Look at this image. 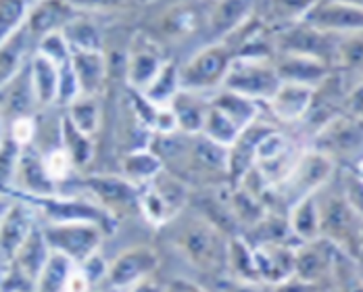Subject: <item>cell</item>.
<instances>
[{
	"instance_id": "c3c4849f",
	"label": "cell",
	"mask_w": 363,
	"mask_h": 292,
	"mask_svg": "<svg viewBox=\"0 0 363 292\" xmlns=\"http://www.w3.org/2000/svg\"><path fill=\"white\" fill-rule=\"evenodd\" d=\"M9 136L19 146L34 145L36 138V121L32 115H23V117H15L11 123V132Z\"/></svg>"
},
{
	"instance_id": "603a6c76",
	"label": "cell",
	"mask_w": 363,
	"mask_h": 292,
	"mask_svg": "<svg viewBox=\"0 0 363 292\" xmlns=\"http://www.w3.org/2000/svg\"><path fill=\"white\" fill-rule=\"evenodd\" d=\"M72 69L79 92L101 96L107 77H109V63L103 50H72Z\"/></svg>"
},
{
	"instance_id": "4fadbf2b",
	"label": "cell",
	"mask_w": 363,
	"mask_h": 292,
	"mask_svg": "<svg viewBox=\"0 0 363 292\" xmlns=\"http://www.w3.org/2000/svg\"><path fill=\"white\" fill-rule=\"evenodd\" d=\"M159 267V255L150 247H132L115 257L107 269V282L113 291L121 292L146 278H150Z\"/></svg>"
},
{
	"instance_id": "83f0119b",
	"label": "cell",
	"mask_w": 363,
	"mask_h": 292,
	"mask_svg": "<svg viewBox=\"0 0 363 292\" xmlns=\"http://www.w3.org/2000/svg\"><path fill=\"white\" fill-rule=\"evenodd\" d=\"M211 105L219 109L230 121H234V125L242 132L247 125H251L261 117V103L251 101L242 94L230 92L225 88H219L218 92H213L211 96Z\"/></svg>"
},
{
	"instance_id": "5b68a950",
	"label": "cell",
	"mask_w": 363,
	"mask_h": 292,
	"mask_svg": "<svg viewBox=\"0 0 363 292\" xmlns=\"http://www.w3.org/2000/svg\"><path fill=\"white\" fill-rule=\"evenodd\" d=\"M232 61L234 52L223 42H211L203 46L180 67V90L201 94L218 92L223 86Z\"/></svg>"
},
{
	"instance_id": "4dcf8cb0",
	"label": "cell",
	"mask_w": 363,
	"mask_h": 292,
	"mask_svg": "<svg viewBox=\"0 0 363 292\" xmlns=\"http://www.w3.org/2000/svg\"><path fill=\"white\" fill-rule=\"evenodd\" d=\"M163 172L161 159L146 146V148H134L128 150V155L121 159V174L125 180L143 188L148 182H152Z\"/></svg>"
},
{
	"instance_id": "8d00e7d4",
	"label": "cell",
	"mask_w": 363,
	"mask_h": 292,
	"mask_svg": "<svg viewBox=\"0 0 363 292\" xmlns=\"http://www.w3.org/2000/svg\"><path fill=\"white\" fill-rule=\"evenodd\" d=\"M178 90H180V67L174 61H167L163 69L157 73V77L150 82V86L140 94L150 105L167 107Z\"/></svg>"
},
{
	"instance_id": "52a82bcc",
	"label": "cell",
	"mask_w": 363,
	"mask_h": 292,
	"mask_svg": "<svg viewBox=\"0 0 363 292\" xmlns=\"http://www.w3.org/2000/svg\"><path fill=\"white\" fill-rule=\"evenodd\" d=\"M282 79L276 72L274 59L234 57L221 88L265 105L276 94Z\"/></svg>"
},
{
	"instance_id": "1f68e13d",
	"label": "cell",
	"mask_w": 363,
	"mask_h": 292,
	"mask_svg": "<svg viewBox=\"0 0 363 292\" xmlns=\"http://www.w3.org/2000/svg\"><path fill=\"white\" fill-rule=\"evenodd\" d=\"M225 271H230V278L245 280V282H261L257 261H255L253 245L242 236H232L228 240V259H225Z\"/></svg>"
},
{
	"instance_id": "f546056e",
	"label": "cell",
	"mask_w": 363,
	"mask_h": 292,
	"mask_svg": "<svg viewBox=\"0 0 363 292\" xmlns=\"http://www.w3.org/2000/svg\"><path fill=\"white\" fill-rule=\"evenodd\" d=\"M30 77H32L38 107L57 105V96H59V67L52 61H48L44 55L36 52L30 59Z\"/></svg>"
},
{
	"instance_id": "9c48e42d",
	"label": "cell",
	"mask_w": 363,
	"mask_h": 292,
	"mask_svg": "<svg viewBox=\"0 0 363 292\" xmlns=\"http://www.w3.org/2000/svg\"><path fill=\"white\" fill-rule=\"evenodd\" d=\"M42 234L50 247V251L65 255L75 265H82L86 259L99 253L105 232L86 221H69V223H48L42 228Z\"/></svg>"
},
{
	"instance_id": "f1b7e54d",
	"label": "cell",
	"mask_w": 363,
	"mask_h": 292,
	"mask_svg": "<svg viewBox=\"0 0 363 292\" xmlns=\"http://www.w3.org/2000/svg\"><path fill=\"white\" fill-rule=\"evenodd\" d=\"M59 142H61V148L69 155L75 169H79V172L88 169V165L92 163L94 152H96L94 140H92V136L79 132L67 119V115H63L59 121Z\"/></svg>"
},
{
	"instance_id": "2e32d148",
	"label": "cell",
	"mask_w": 363,
	"mask_h": 292,
	"mask_svg": "<svg viewBox=\"0 0 363 292\" xmlns=\"http://www.w3.org/2000/svg\"><path fill=\"white\" fill-rule=\"evenodd\" d=\"M79 13L69 0H38L30 6L26 32L32 38H44L55 32H63Z\"/></svg>"
},
{
	"instance_id": "e0dca14e",
	"label": "cell",
	"mask_w": 363,
	"mask_h": 292,
	"mask_svg": "<svg viewBox=\"0 0 363 292\" xmlns=\"http://www.w3.org/2000/svg\"><path fill=\"white\" fill-rule=\"evenodd\" d=\"M13 186H17L21 196H48L57 192V184L46 174L44 155L34 145L23 146Z\"/></svg>"
},
{
	"instance_id": "db71d44e",
	"label": "cell",
	"mask_w": 363,
	"mask_h": 292,
	"mask_svg": "<svg viewBox=\"0 0 363 292\" xmlns=\"http://www.w3.org/2000/svg\"><path fill=\"white\" fill-rule=\"evenodd\" d=\"M163 292H207L203 286H199V284H194V282H190V280H172Z\"/></svg>"
},
{
	"instance_id": "7c38bea8",
	"label": "cell",
	"mask_w": 363,
	"mask_h": 292,
	"mask_svg": "<svg viewBox=\"0 0 363 292\" xmlns=\"http://www.w3.org/2000/svg\"><path fill=\"white\" fill-rule=\"evenodd\" d=\"M303 21L332 36H349L363 32V6L342 0H318Z\"/></svg>"
},
{
	"instance_id": "9a60e30c",
	"label": "cell",
	"mask_w": 363,
	"mask_h": 292,
	"mask_svg": "<svg viewBox=\"0 0 363 292\" xmlns=\"http://www.w3.org/2000/svg\"><path fill=\"white\" fill-rule=\"evenodd\" d=\"M167 61L169 59H165L157 42L143 36L136 38L128 52V63H125V82L130 90L145 92Z\"/></svg>"
},
{
	"instance_id": "5bb4252c",
	"label": "cell",
	"mask_w": 363,
	"mask_h": 292,
	"mask_svg": "<svg viewBox=\"0 0 363 292\" xmlns=\"http://www.w3.org/2000/svg\"><path fill=\"white\" fill-rule=\"evenodd\" d=\"M338 249L328 242L326 238H315L309 242H301L294 249V276L298 280L311 284L330 282L334 261L338 257Z\"/></svg>"
},
{
	"instance_id": "d590c367",
	"label": "cell",
	"mask_w": 363,
	"mask_h": 292,
	"mask_svg": "<svg viewBox=\"0 0 363 292\" xmlns=\"http://www.w3.org/2000/svg\"><path fill=\"white\" fill-rule=\"evenodd\" d=\"M230 207H232V215L236 219V223L240 228H247V230L269 211L267 205L263 203V198H259L257 194L247 190L245 186H232V190H230Z\"/></svg>"
},
{
	"instance_id": "f907efd6",
	"label": "cell",
	"mask_w": 363,
	"mask_h": 292,
	"mask_svg": "<svg viewBox=\"0 0 363 292\" xmlns=\"http://www.w3.org/2000/svg\"><path fill=\"white\" fill-rule=\"evenodd\" d=\"M345 113L363 121V77L357 84H353L347 90V96H345Z\"/></svg>"
},
{
	"instance_id": "6da1fadb",
	"label": "cell",
	"mask_w": 363,
	"mask_h": 292,
	"mask_svg": "<svg viewBox=\"0 0 363 292\" xmlns=\"http://www.w3.org/2000/svg\"><path fill=\"white\" fill-rule=\"evenodd\" d=\"M336 172H338V167L328 159L326 155H322L313 148L303 150L301 157L296 159L294 167L291 169V174L282 182L269 188L265 192L263 201L269 211L286 215L292 205L320 192L330 180H334Z\"/></svg>"
},
{
	"instance_id": "9f6ffc18",
	"label": "cell",
	"mask_w": 363,
	"mask_h": 292,
	"mask_svg": "<svg viewBox=\"0 0 363 292\" xmlns=\"http://www.w3.org/2000/svg\"><path fill=\"white\" fill-rule=\"evenodd\" d=\"M11 198L6 196V192H0V219L4 218V213H6V209L11 207Z\"/></svg>"
},
{
	"instance_id": "74e56055",
	"label": "cell",
	"mask_w": 363,
	"mask_h": 292,
	"mask_svg": "<svg viewBox=\"0 0 363 292\" xmlns=\"http://www.w3.org/2000/svg\"><path fill=\"white\" fill-rule=\"evenodd\" d=\"M73 267H75V263L69 261L67 257L50 251V257H48L44 269L38 276L34 292H65Z\"/></svg>"
},
{
	"instance_id": "f35d334b",
	"label": "cell",
	"mask_w": 363,
	"mask_h": 292,
	"mask_svg": "<svg viewBox=\"0 0 363 292\" xmlns=\"http://www.w3.org/2000/svg\"><path fill=\"white\" fill-rule=\"evenodd\" d=\"M328 284L332 286V292H363V265L340 251Z\"/></svg>"
},
{
	"instance_id": "f6af8a7d",
	"label": "cell",
	"mask_w": 363,
	"mask_h": 292,
	"mask_svg": "<svg viewBox=\"0 0 363 292\" xmlns=\"http://www.w3.org/2000/svg\"><path fill=\"white\" fill-rule=\"evenodd\" d=\"M40 55H44L48 61H52L57 67H63L72 61V46L65 40L63 32H55L48 36L38 40V50Z\"/></svg>"
},
{
	"instance_id": "484cf974",
	"label": "cell",
	"mask_w": 363,
	"mask_h": 292,
	"mask_svg": "<svg viewBox=\"0 0 363 292\" xmlns=\"http://www.w3.org/2000/svg\"><path fill=\"white\" fill-rule=\"evenodd\" d=\"M0 90L4 92V111H2V115L9 113L15 119V117L32 115V109L38 107L32 77H30V63L23 65Z\"/></svg>"
},
{
	"instance_id": "681fc988",
	"label": "cell",
	"mask_w": 363,
	"mask_h": 292,
	"mask_svg": "<svg viewBox=\"0 0 363 292\" xmlns=\"http://www.w3.org/2000/svg\"><path fill=\"white\" fill-rule=\"evenodd\" d=\"M77 13H111L128 6L132 0H69Z\"/></svg>"
},
{
	"instance_id": "ba28073f",
	"label": "cell",
	"mask_w": 363,
	"mask_h": 292,
	"mask_svg": "<svg viewBox=\"0 0 363 292\" xmlns=\"http://www.w3.org/2000/svg\"><path fill=\"white\" fill-rule=\"evenodd\" d=\"M36 211L48 219V223H69V221H86L99 225L105 234H113L117 228V219L107 213L99 203L86 201L69 194H48V196H23Z\"/></svg>"
},
{
	"instance_id": "7bdbcfd3",
	"label": "cell",
	"mask_w": 363,
	"mask_h": 292,
	"mask_svg": "<svg viewBox=\"0 0 363 292\" xmlns=\"http://www.w3.org/2000/svg\"><path fill=\"white\" fill-rule=\"evenodd\" d=\"M196 19L199 13L196 9H190L186 4H180L172 11H167V15L163 17V34L172 38H182L196 32Z\"/></svg>"
},
{
	"instance_id": "30bf717a",
	"label": "cell",
	"mask_w": 363,
	"mask_h": 292,
	"mask_svg": "<svg viewBox=\"0 0 363 292\" xmlns=\"http://www.w3.org/2000/svg\"><path fill=\"white\" fill-rule=\"evenodd\" d=\"M272 40H274L276 52H291V55L318 59L332 67L340 36L320 32L313 26L298 21V23H292L282 30L272 32Z\"/></svg>"
},
{
	"instance_id": "44dd1931",
	"label": "cell",
	"mask_w": 363,
	"mask_h": 292,
	"mask_svg": "<svg viewBox=\"0 0 363 292\" xmlns=\"http://www.w3.org/2000/svg\"><path fill=\"white\" fill-rule=\"evenodd\" d=\"M259 278L267 286H276L294 276L296 245H263L253 247Z\"/></svg>"
},
{
	"instance_id": "8fae6325",
	"label": "cell",
	"mask_w": 363,
	"mask_h": 292,
	"mask_svg": "<svg viewBox=\"0 0 363 292\" xmlns=\"http://www.w3.org/2000/svg\"><path fill=\"white\" fill-rule=\"evenodd\" d=\"M82 186L88 190L92 201L99 203L117 221L125 215L140 213V188L123 176L92 174L82 180Z\"/></svg>"
},
{
	"instance_id": "8992f818",
	"label": "cell",
	"mask_w": 363,
	"mask_h": 292,
	"mask_svg": "<svg viewBox=\"0 0 363 292\" xmlns=\"http://www.w3.org/2000/svg\"><path fill=\"white\" fill-rule=\"evenodd\" d=\"M190 198V186L163 169L152 182L140 188V213L152 225L161 228L180 215Z\"/></svg>"
},
{
	"instance_id": "ab89813d",
	"label": "cell",
	"mask_w": 363,
	"mask_h": 292,
	"mask_svg": "<svg viewBox=\"0 0 363 292\" xmlns=\"http://www.w3.org/2000/svg\"><path fill=\"white\" fill-rule=\"evenodd\" d=\"M63 36L69 42L72 50H103L101 28L82 13L63 30Z\"/></svg>"
},
{
	"instance_id": "ee69618b",
	"label": "cell",
	"mask_w": 363,
	"mask_h": 292,
	"mask_svg": "<svg viewBox=\"0 0 363 292\" xmlns=\"http://www.w3.org/2000/svg\"><path fill=\"white\" fill-rule=\"evenodd\" d=\"M23 146H19L11 136H4L0 142V192H6L15 184L17 163Z\"/></svg>"
},
{
	"instance_id": "bcb514c9",
	"label": "cell",
	"mask_w": 363,
	"mask_h": 292,
	"mask_svg": "<svg viewBox=\"0 0 363 292\" xmlns=\"http://www.w3.org/2000/svg\"><path fill=\"white\" fill-rule=\"evenodd\" d=\"M44 167H46L48 178L55 184L65 182L69 178V174L75 169L72 159H69V155L61 146L59 148H52L50 152L44 155Z\"/></svg>"
},
{
	"instance_id": "277c9868",
	"label": "cell",
	"mask_w": 363,
	"mask_h": 292,
	"mask_svg": "<svg viewBox=\"0 0 363 292\" xmlns=\"http://www.w3.org/2000/svg\"><path fill=\"white\" fill-rule=\"evenodd\" d=\"M311 148L326 155L336 167L353 169L363 159V121L347 113L332 117L313 134Z\"/></svg>"
},
{
	"instance_id": "ffe728a7",
	"label": "cell",
	"mask_w": 363,
	"mask_h": 292,
	"mask_svg": "<svg viewBox=\"0 0 363 292\" xmlns=\"http://www.w3.org/2000/svg\"><path fill=\"white\" fill-rule=\"evenodd\" d=\"M259 0H216L209 11V34L223 42L257 13Z\"/></svg>"
},
{
	"instance_id": "b9f144b4",
	"label": "cell",
	"mask_w": 363,
	"mask_h": 292,
	"mask_svg": "<svg viewBox=\"0 0 363 292\" xmlns=\"http://www.w3.org/2000/svg\"><path fill=\"white\" fill-rule=\"evenodd\" d=\"M201 134H203L205 138H209L211 142H216V145L230 148V146L236 142L240 130L234 125V121H230L221 111L216 109V107L211 105L209 111H207V117H205V123H203Z\"/></svg>"
},
{
	"instance_id": "11a10c76",
	"label": "cell",
	"mask_w": 363,
	"mask_h": 292,
	"mask_svg": "<svg viewBox=\"0 0 363 292\" xmlns=\"http://www.w3.org/2000/svg\"><path fill=\"white\" fill-rule=\"evenodd\" d=\"M121 292H163V288L150 276V278H146L143 282H138V284H134V286H130V288H125V291Z\"/></svg>"
},
{
	"instance_id": "d6986e66",
	"label": "cell",
	"mask_w": 363,
	"mask_h": 292,
	"mask_svg": "<svg viewBox=\"0 0 363 292\" xmlns=\"http://www.w3.org/2000/svg\"><path fill=\"white\" fill-rule=\"evenodd\" d=\"M313 90L315 88L311 86L282 82L276 94L265 103V107L282 123H301L311 107Z\"/></svg>"
},
{
	"instance_id": "94428289",
	"label": "cell",
	"mask_w": 363,
	"mask_h": 292,
	"mask_svg": "<svg viewBox=\"0 0 363 292\" xmlns=\"http://www.w3.org/2000/svg\"><path fill=\"white\" fill-rule=\"evenodd\" d=\"M2 282H4V271H0V286H2Z\"/></svg>"
},
{
	"instance_id": "91938a15",
	"label": "cell",
	"mask_w": 363,
	"mask_h": 292,
	"mask_svg": "<svg viewBox=\"0 0 363 292\" xmlns=\"http://www.w3.org/2000/svg\"><path fill=\"white\" fill-rule=\"evenodd\" d=\"M351 172H355V174H357V176L363 180V159L357 163V165H355V167H353V169H351Z\"/></svg>"
},
{
	"instance_id": "ac0fdd59",
	"label": "cell",
	"mask_w": 363,
	"mask_h": 292,
	"mask_svg": "<svg viewBox=\"0 0 363 292\" xmlns=\"http://www.w3.org/2000/svg\"><path fill=\"white\" fill-rule=\"evenodd\" d=\"M34 207L19 198L13 201L6 209L4 218L0 219V253L11 261V257L17 253V249L26 242V238L36 228L34 223Z\"/></svg>"
},
{
	"instance_id": "7402d4cb",
	"label": "cell",
	"mask_w": 363,
	"mask_h": 292,
	"mask_svg": "<svg viewBox=\"0 0 363 292\" xmlns=\"http://www.w3.org/2000/svg\"><path fill=\"white\" fill-rule=\"evenodd\" d=\"M274 65L282 82L303 84L311 88H318L332 73V67L328 63L309 59V57H301V55H291V52H276Z\"/></svg>"
},
{
	"instance_id": "680465c9",
	"label": "cell",
	"mask_w": 363,
	"mask_h": 292,
	"mask_svg": "<svg viewBox=\"0 0 363 292\" xmlns=\"http://www.w3.org/2000/svg\"><path fill=\"white\" fill-rule=\"evenodd\" d=\"M4 136H6V134H4V115H2V111H0V142L4 140Z\"/></svg>"
},
{
	"instance_id": "836d02e7",
	"label": "cell",
	"mask_w": 363,
	"mask_h": 292,
	"mask_svg": "<svg viewBox=\"0 0 363 292\" xmlns=\"http://www.w3.org/2000/svg\"><path fill=\"white\" fill-rule=\"evenodd\" d=\"M67 119L72 121L73 125L92 136L99 134L101 130V121H103V107H101V96L94 94H79L73 103L67 105Z\"/></svg>"
},
{
	"instance_id": "4316f807",
	"label": "cell",
	"mask_w": 363,
	"mask_h": 292,
	"mask_svg": "<svg viewBox=\"0 0 363 292\" xmlns=\"http://www.w3.org/2000/svg\"><path fill=\"white\" fill-rule=\"evenodd\" d=\"M253 247L263 245H298L291 232V223L284 213L267 211L255 225L242 234Z\"/></svg>"
},
{
	"instance_id": "60d3db41",
	"label": "cell",
	"mask_w": 363,
	"mask_h": 292,
	"mask_svg": "<svg viewBox=\"0 0 363 292\" xmlns=\"http://www.w3.org/2000/svg\"><path fill=\"white\" fill-rule=\"evenodd\" d=\"M28 0H0V46L15 38L28 21Z\"/></svg>"
},
{
	"instance_id": "e575fe53",
	"label": "cell",
	"mask_w": 363,
	"mask_h": 292,
	"mask_svg": "<svg viewBox=\"0 0 363 292\" xmlns=\"http://www.w3.org/2000/svg\"><path fill=\"white\" fill-rule=\"evenodd\" d=\"M315 2L318 0H267V13L261 19L265 21L267 30L276 32L303 21Z\"/></svg>"
},
{
	"instance_id": "7dc6e473",
	"label": "cell",
	"mask_w": 363,
	"mask_h": 292,
	"mask_svg": "<svg viewBox=\"0 0 363 292\" xmlns=\"http://www.w3.org/2000/svg\"><path fill=\"white\" fill-rule=\"evenodd\" d=\"M340 192L347 198V203L351 205V209L363 219V180L351 169H342L340 172Z\"/></svg>"
},
{
	"instance_id": "3957f363",
	"label": "cell",
	"mask_w": 363,
	"mask_h": 292,
	"mask_svg": "<svg viewBox=\"0 0 363 292\" xmlns=\"http://www.w3.org/2000/svg\"><path fill=\"white\" fill-rule=\"evenodd\" d=\"M330 182L315 194L320 209V238H326L345 255L357 259L363 219L351 209L340 192V186L332 190Z\"/></svg>"
},
{
	"instance_id": "f5cc1de1",
	"label": "cell",
	"mask_w": 363,
	"mask_h": 292,
	"mask_svg": "<svg viewBox=\"0 0 363 292\" xmlns=\"http://www.w3.org/2000/svg\"><path fill=\"white\" fill-rule=\"evenodd\" d=\"M267 284L263 282H245V280H236V278H228L223 292H267Z\"/></svg>"
},
{
	"instance_id": "cb8c5ba5",
	"label": "cell",
	"mask_w": 363,
	"mask_h": 292,
	"mask_svg": "<svg viewBox=\"0 0 363 292\" xmlns=\"http://www.w3.org/2000/svg\"><path fill=\"white\" fill-rule=\"evenodd\" d=\"M176 117L178 132L184 134H201L207 111L211 107V96L190 90H178L172 103L167 105Z\"/></svg>"
},
{
	"instance_id": "816d5d0a",
	"label": "cell",
	"mask_w": 363,
	"mask_h": 292,
	"mask_svg": "<svg viewBox=\"0 0 363 292\" xmlns=\"http://www.w3.org/2000/svg\"><path fill=\"white\" fill-rule=\"evenodd\" d=\"M272 292H322V284H311V282H305V280H298L296 276H292L286 282L272 286Z\"/></svg>"
},
{
	"instance_id": "6f0895ef",
	"label": "cell",
	"mask_w": 363,
	"mask_h": 292,
	"mask_svg": "<svg viewBox=\"0 0 363 292\" xmlns=\"http://www.w3.org/2000/svg\"><path fill=\"white\" fill-rule=\"evenodd\" d=\"M357 261L363 265V230H362V238H359V249H357Z\"/></svg>"
},
{
	"instance_id": "d4e9b609",
	"label": "cell",
	"mask_w": 363,
	"mask_h": 292,
	"mask_svg": "<svg viewBox=\"0 0 363 292\" xmlns=\"http://www.w3.org/2000/svg\"><path fill=\"white\" fill-rule=\"evenodd\" d=\"M332 72H336L340 75V79L345 82V88L347 90L362 79L363 32L349 34V36H340L338 46H336V55H334V63H332Z\"/></svg>"
},
{
	"instance_id": "7a4b0ae2",
	"label": "cell",
	"mask_w": 363,
	"mask_h": 292,
	"mask_svg": "<svg viewBox=\"0 0 363 292\" xmlns=\"http://www.w3.org/2000/svg\"><path fill=\"white\" fill-rule=\"evenodd\" d=\"M228 240L230 236L201 213L184 219L180 230L176 232V249L190 265L209 276H219L225 271Z\"/></svg>"
},
{
	"instance_id": "d6a6232c",
	"label": "cell",
	"mask_w": 363,
	"mask_h": 292,
	"mask_svg": "<svg viewBox=\"0 0 363 292\" xmlns=\"http://www.w3.org/2000/svg\"><path fill=\"white\" fill-rule=\"evenodd\" d=\"M315 194L298 201L286 213L292 236L298 245L320 238V209H318V196Z\"/></svg>"
}]
</instances>
